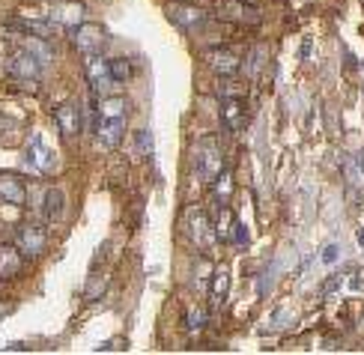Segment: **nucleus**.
<instances>
[{
	"instance_id": "nucleus-1",
	"label": "nucleus",
	"mask_w": 364,
	"mask_h": 355,
	"mask_svg": "<svg viewBox=\"0 0 364 355\" xmlns=\"http://www.w3.org/2000/svg\"><path fill=\"white\" fill-rule=\"evenodd\" d=\"M221 170H224V156H221V150H218V141L212 134H206L194 147V174H197V179L212 182Z\"/></svg>"
},
{
	"instance_id": "nucleus-2",
	"label": "nucleus",
	"mask_w": 364,
	"mask_h": 355,
	"mask_svg": "<svg viewBox=\"0 0 364 355\" xmlns=\"http://www.w3.org/2000/svg\"><path fill=\"white\" fill-rule=\"evenodd\" d=\"M182 224H185L188 239L194 242L200 251H209L215 245V239H218V236H215V224H212V218H209V212H206L203 206H188Z\"/></svg>"
},
{
	"instance_id": "nucleus-3",
	"label": "nucleus",
	"mask_w": 364,
	"mask_h": 355,
	"mask_svg": "<svg viewBox=\"0 0 364 355\" xmlns=\"http://www.w3.org/2000/svg\"><path fill=\"white\" fill-rule=\"evenodd\" d=\"M72 42L75 48L84 54V57H93V54H102L105 45H108V33L102 24H90V21H81L75 30H72Z\"/></svg>"
},
{
	"instance_id": "nucleus-4",
	"label": "nucleus",
	"mask_w": 364,
	"mask_h": 355,
	"mask_svg": "<svg viewBox=\"0 0 364 355\" xmlns=\"http://www.w3.org/2000/svg\"><path fill=\"white\" fill-rule=\"evenodd\" d=\"M87 81H90V90H93L96 99L111 96V90H114L117 81L111 78V72H108V57H102V54L87 57Z\"/></svg>"
},
{
	"instance_id": "nucleus-5",
	"label": "nucleus",
	"mask_w": 364,
	"mask_h": 355,
	"mask_svg": "<svg viewBox=\"0 0 364 355\" xmlns=\"http://www.w3.org/2000/svg\"><path fill=\"white\" fill-rule=\"evenodd\" d=\"M9 72L21 81V84H33L36 78H39V72H42V63L33 57L30 51H15L12 57H9Z\"/></svg>"
},
{
	"instance_id": "nucleus-6",
	"label": "nucleus",
	"mask_w": 364,
	"mask_h": 355,
	"mask_svg": "<svg viewBox=\"0 0 364 355\" xmlns=\"http://www.w3.org/2000/svg\"><path fill=\"white\" fill-rule=\"evenodd\" d=\"M218 15H221L224 21H236V24H257L260 21L257 9L248 3H239V0H221V3H218Z\"/></svg>"
},
{
	"instance_id": "nucleus-7",
	"label": "nucleus",
	"mask_w": 364,
	"mask_h": 355,
	"mask_svg": "<svg viewBox=\"0 0 364 355\" xmlns=\"http://www.w3.org/2000/svg\"><path fill=\"white\" fill-rule=\"evenodd\" d=\"M206 63L218 72V75H236L239 66H242L239 54L230 51V48H209L206 51Z\"/></svg>"
},
{
	"instance_id": "nucleus-8",
	"label": "nucleus",
	"mask_w": 364,
	"mask_h": 355,
	"mask_svg": "<svg viewBox=\"0 0 364 355\" xmlns=\"http://www.w3.org/2000/svg\"><path fill=\"white\" fill-rule=\"evenodd\" d=\"M15 239H18V248H21L27 257H39L45 251V233L39 224H24Z\"/></svg>"
},
{
	"instance_id": "nucleus-9",
	"label": "nucleus",
	"mask_w": 364,
	"mask_h": 355,
	"mask_svg": "<svg viewBox=\"0 0 364 355\" xmlns=\"http://www.w3.org/2000/svg\"><path fill=\"white\" fill-rule=\"evenodd\" d=\"M123 134H125L123 116H102V123H99V129H96V138L105 150H114L117 143L123 141Z\"/></svg>"
},
{
	"instance_id": "nucleus-10",
	"label": "nucleus",
	"mask_w": 364,
	"mask_h": 355,
	"mask_svg": "<svg viewBox=\"0 0 364 355\" xmlns=\"http://www.w3.org/2000/svg\"><path fill=\"white\" fill-rule=\"evenodd\" d=\"M48 21L57 24V27H66V30H75V27L84 21V6L81 3H63V6H54L48 12Z\"/></svg>"
},
{
	"instance_id": "nucleus-11",
	"label": "nucleus",
	"mask_w": 364,
	"mask_h": 355,
	"mask_svg": "<svg viewBox=\"0 0 364 355\" xmlns=\"http://www.w3.org/2000/svg\"><path fill=\"white\" fill-rule=\"evenodd\" d=\"M54 120H57L60 132L66 134V138H75L78 129H81V114H78V105L75 102H63L54 108Z\"/></svg>"
},
{
	"instance_id": "nucleus-12",
	"label": "nucleus",
	"mask_w": 364,
	"mask_h": 355,
	"mask_svg": "<svg viewBox=\"0 0 364 355\" xmlns=\"http://www.w3.org/2000/svg\"><path fill=\"white\" fill-rule=\"evenodd\" d=\"M0 200L9 203V206H21L27 200L24 182L18 176H12V174H0Z\"/></svg>"
},
{
	"instance_id": "nucleus-13",
	"label": "nucleus",
	"mask_w": 364,
	"mask_h": 355,
	"mask_svg": "<svg viewBox=\"0 0 364 355\" xmlns=\"http://www.w3.org/2000/svg\"><path fill=\"white\" fill-rule=\"evenodd\" d=\"M168 15L176 27H182V30H191V27L203 24V18H206V12L197 6H168Z\"/></svg>"
},
{
	"instance_id": "nucleus-14",
	"label": "nucleus",
	"mask_w": 364,
	"mask_h": 355,
	"mask_svg": "<svg viewBox=\"0 0 364 355\" xmlns=\"http://www.w3.org/2000/svg\"><path fill=\"white\" fill-rule=\"evenodd\" d=\"M63 212H66V194H63L60 188H48L45 191V203H42L45 221L57 224V221H63Z\"/></svg>"
},
{
	"instance_id": "nucleus-15",
	"label": "nucleus",
	"mask_w": 364,
	"mask_h": 355,
	"mask_svg": "<svg viewBox=\"0 0 364 355\" xmlns=\"http://www.w3.org/2000/svg\"><path fill=\"white\" fill-rule=\"evenodd\" d=\"M221 123L227 132H239L245 125V105L242 99H224L221 105Z\"/></svg>"
},
{
	"instance_id": "nucleus-16",
	"label": "nucleus",
	"mask_w": 364,
	"mask_h": 355,
	"mask_svg": "<svg viewBox=\"0 0 364 355\" xmlns=\"http://www.w3.org/2000/svg\"><path fill=\"white\" fill-rule=\"evenodd\" d=\"M21 248L15 245H0V278H15L21 272L24 260H21Z\"/></svg>"
},
{
	"instance_id": "nucleus-17",
	"label": "nucleus",
	"mask_w": 364,
	"mask_h": 355,
	"mask_svg": "<svg viewBox=\"0 0 364 355\" xmlns=\"http://www.w3.org/2000/svg\"><path fill=\"white\" fill-rule=\"evenodd\" d=\"M24 165L30 168V170H45L51 165V152L42 147V141L36 138H30V143H27V152H24Z\"/></svg>"
},
{
	"instance_id": "nucleus-18",
	"label": "nucleus",
	"mask_w": 364,
	"mask_h": 355,
	"mask_svg": "<svg viewBox=\"0 0 364 355\" xmlns=\"http://www.w3.org/2000/svg\"><path fill=\"white\" fill-rule=\"evenodd\" d=\"M227 293H230V269H218L212 278V290H209L212 307H221L227 302Z\"/></svg>"
},
{
	"instance_id": "nucleus-19",
	"label": "nucleus",
	"mask_w": 364,
	"mask_h": 355,
	"mask_svg": "<svg viewBox=\"0 0 364 355\" xmlns=\"http://www.w3.org/2000/svg\"><path fill=\"white\" fill-rule=\"evenodd\" d=\"M209 185H212V197H215V203H218V206H224L227 200H230V194H233V176H230V170H221V174H218L212 182H209Z\"/></svg>"
},
{
	"instance_id": "nucleus-20",
	"label": "nucleus",
	"mask_w": 364,
	"mask_h": 355,
	"mask_svg": "<svg viewBox=\"0 0 364 355\" xmlns=\"http://www.w3.org/2000/svg\"><path fill=\"white\" fill-rule=\"evenodd\" d=\"M236 233V218L227 206H218V224H215V236L218 242H230Z\"/></svg>"
},
{
	"instance_id": "nucleus-21",
	"label": "nucleus",
	"mask_w": 364,
	"mask_h": 355,
	"mask_svg": "<svg viewBox=\"0 0 364 355\" xmlns=\"http://www.w3.org/2000/svg\"><path fill=\"white\" fill-rule=\"evenodd\" d=\"M21 42H24V51H30L33 57L42 63V66H45V63H48V60H51V54H54V51H51V45L45 42L42 36H24Z\"/></svg>"
},
{
	"instance_id": "nucleus-22",
	"label": "nucleus",
	"mask_w": 364,
	"mask_h": 355,
	"mask_svg": "<svg viewBox=\"0 0 364 355\" xmlns=\"http://www.w3.org/2000/svg\"><path fill=\"white\" fill-rule=\"evenodd\" d=\"M215 90H218V96H221V99H242L245 96V84H242V81H236V78H230V75H224L221 84H218Z\"/></svg>"
},
{
	"instance_id": "nucleus-23",
	"label": "nucleus",
	"mask_w": 364,
	"mask_h": 355,
	"mask_svg": "<svg viewBox=\"0 0 364 355\" xmlns=\"http://www.w3.org/2000/svg\"><path fill=\"white\" fill-rule=\"evenodd\" d=\"M108 72H111V78L120 84V81L132 78V63L125 57H108Z\"/></svg>"
},
{
	"instance_id": "nucleus-24",
	"label": "nucleus",
	"mask_w": 364,
	"mask_h": 355,
	"mask_svg": "<svg viewBox=\"0 0 364 355\" xmlns=\"http://www.w3.org/2000/svg\"><path fill=\"white\" fill-rule=\"evenodd\" d=\"M266 57H269V51H266V45H257V48L251 51V57H248V75L251 78H257L263 66H266Z\"/></svg>"
},
{
	"instance_id": "nucleus-25",
	"label": "nucleus",
	"mask_w": 364,
	"mask_h": 355,
	"mask_svg": "<svg viewBox=\"0 0 364 355\" xmlns=\"http://www.w3.org/2000/svg\"><path fill=\"white\" fill-rule=\"evenodd\" d=\"M99 114L102 116H123L125 114V99H120V96H105L102 99V108H99Z\"/></svg>"
},
{
	"instance_id": "nucleus-26",
	"label": "nucleus",
	"mask_w": 364,
	"mask_h": 355,
	"mask_svg": "<svg viewBox=\"0 0 364 355\" xmlns=\"http://www.w3.org/2000/svg\"><path fill=\"white\" fill-rule=\"evenodd\" d=\"M134 152L138 156H152V132L150 129H141V132H134Z\"/></svg>"
},
{
	"instance_id": "nucleus-27",
	"label": "nucleus",
	"mask_w": 364,
	"mask_h": 355,
	"mask_svg": "<svg viewBox=\"0 0 364 355\" xmlns=\"http://www.w3.org/2000/svg\"><path fill=\"white\" fill-rule=\"evenodd\" d=\"M209 272H212V266H209L206 260H197V266H194V284H197V290H206Z\"/></svg>"
},
{
	"instance_id": "nucleus-28",
	"label": "nucleus",
	"mask_w": 364,
	"mask_h": 355,
	"mask_svg": "<svg viewBox=\"0 0 364 355\" xmlns=\"http://www.w3.org/2000/svg\"><path fill=\"white\" fill-rule=\"evenodd\" d=\"M203 323H206V314L200 311V307H191L188 311V332H197Z\"/></svg>"
},
{
	"instance_id": "nucleus-29",
	"label": "nucleus",
	"mask_w": 364,
	"mask_h": 355,
	"mask_svg": "<svg viewBox=\"0 0 364 355\" xmlns=\"http://www.w3.org/2000/svg\"><path fill=\"white\" fill-rule=\"evenodd\" d=\"M338 257H341L338 245H325V248H323V254H320V260H323V263H329V266H332V263L338 260Z\"/></svg>"
},
{
	"instance_id": "nucleus-30",
	"label": "nucleus",
	"mask_w": 364,
	"mask_h": 355,
	"mask_svg": "<svg viewBox=\"0 0 364 355\" xmlns=\"http://www.w3.org/2000/svg\"><path fill=\"white\" fill-rule=\"evenodd\" d=\"M338 284H341V275H334L329 284H323V293H334V290H338Z\"/></svg>"
},
{
	"instance_id": "nucleus-31",
	"label": "nucleus",
	"mask_w": 364,
	"mask_h": 355,
	"mask_svg": "<svg viewBox=\"0 0 364 355\" xmlns=\"http://www.w3.org/2000/svg\"><path fill=\"white\" fill-rule=\"evenodd\" d=\"M358 242H361V245H364V230H358Z\"/></svg>"
}]
</instances>
